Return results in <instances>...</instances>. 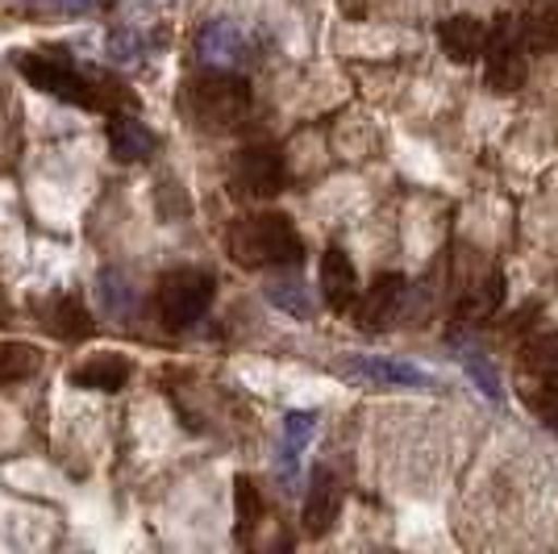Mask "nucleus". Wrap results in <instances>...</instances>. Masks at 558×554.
Here are the masks:
<instances>
[{
    "label": "nucleus",
    "mask_w": 558,
    "mask_h": 554,
    "mask_svg": "<svg viewBox=\"0 0 558 554\" xmlns=\"http://www.w3.org/2000/svg\"><path fill=\"white\" fill-rule=\"evenodd\" d=\"M105 134H109V155H113L117 162H142L159 150V134H155L150 125H142L138 117L113 113Z\"/></svg>",
    "instance_id": "obj_11"
},
{
    "label": "nucleus",
    "mask_w": 558,
    "mask_h": 554,
    "mask_svg": "<svg viewBox=\"0 0 558 554\" xmlns=\"http://www.w3.org/2000/svg\"><path fill=\"white\" fill-rule=\"evenodd\" d=\"M438 43H442V50L454 63H471V59H480L488 50L492 38H488V25L480 22V17L459 13V17H446L438 25Z\"/></svg>",
    "instance_id": "obj_13"
},
{
    "label": "nucleus",
    "mask_w": 558,
    "mask_h": 554,
    "mask_svg": "<svg viewBox=\"0 0 558 554\" xmlns=\"http://www.w3.org/2000/svg\"><path fill=\"white\" fill-rule=\"evenodd\" d=\"M459 363L471 371V380L480 384V393L492 396V400H500V375H496V368H492V363L484 359V354H480V350H475V347H459Z\"/></svg>",
    "instance_id": "obj_23"
},
{
    "label": "nucleus",
    "mask_w": 558,
    "mask_h": 554,
    "mask_svg": "<svg viewBox=\"0 0 558 554\" xmlns=\"http://www.w3.org/2000/svg\"><path fill=\"white\" fill-rule=\"evenodd\" d=\"M17 71L29 80V88L54 96L63 105H80V109H113V105H130L125 93H113L109 75L84 71L63 47L22 50L17 55Z\"/></svg>",
    "instance_id": "obj_1"
},
{
    "label": "nucleus",
    "mask_w": 558,
    "mask_h": 554,
    "mask_svg": "<svg viewBox=\"0 0 558 554\" xmlns=\"http://www.w3.org/2000/svg\"><path fill=\"white\" fill-rule=\"evenodd\" d=\"M43 368V354L29 342H0V388H17L25 380H34Z\"/></svg>",
    "instance_id": "obj_18"
},
{
    "label": "nucleus",
    "mask_w": 558,
    "mask_h": 554,
    "mask_svg": "<svg viewBox=\"0 0 558 554\" xmlns=\"http://www.w3.org/2000/svg\"><path fill=\"white\" fill-rule=\"evenodd\" d=\"M404 292H409L404 276H379L372 288L359 292V301H354V322L363 325V329H384V325H392L396 313H400V304H404Z\"/></svg>",
    "instance_id": "obj_8"
},
{
    "label": "nucleus",
    "mask_w": 558,
    "mask_h": 554,
    "mask_svg": "<svg viewBox=\"0 0 558 554\" xmlns=\"http://www.w3.org/2000/svg\"><path fill=\"white\" fill-rule=\"evenodd\" d=\"M230 184H233V192L255 196V201L279 196L283 184H288L283 155H279L276 146H246V150H238V159H233V167H230Z\"/></svg>",
    "instance_id": "obj_5"
},
{
    "label": "nucleus",
    "mask_w": 558,
    "mask_h": 554,
    "mask_svg": "<svg viewBox=\"0 0 558 554\" xmlns=\"http://www.w3.org/2000/svg\"><path fill=\"white\" fill-rule=\"evenodd\" d=\"M546 425H550V430L558 434V400L550 405V409H546Z\"/></svg>",
    "instance_id": "obj_25"
},
{
    "label": "nucleus",
    "mask_w": 558,
    "mask_h": 554,
    "mask_svg": "<svg viewBox=\"0 0 558 554\" xmlns=\"http://www.w3.org/2000/svg\"><path fill=\"white\" fill-rule=\"evenodd\" d=\"M488 84L496 93H517L525 84V55L521 43H488Z\"/></svg>",
    "instance_id": "obj_17"
},
{
    "label": "nucleus",
    "mask_w": 558,
    "mask_h": 554,
    "mask_svg": "<svg viewBox=\"0 0 558 554\" xmlns=\"http://www.w3.org/2000/svg\"><path fill=\"white\" fill-rule=\"evenodd\" d=\"M226 246H230L233 263L242 267H296L304 258V238L296 233L292 217L283 213H246L238 217L226 233Z\"/></svg>",
    "instance_id": "obj_2"
},
{
    "label": "nucleus",
    "mask_w": 558,
    "mask_h": 554,
    "mask_svg": "<svg viewBox=\"0 0 558 554\" xmlns=\"http://www.w3.org/2000/svg\"><path fill=\"white\" fill-rule=\"evenodd\" d=\"M184 113L192 117L196 130H233L242 117L251 113V84L230 68H209L205 75L187 80L184 88Z\"/></svg>",
    "instance_id": "obj_3"
},
{
    "label": "nucleus",
    "mask_w": 558,
    "mask_h": 554,
    "mask_svg": "<svg viewBox=\"0 0 558 554\" xmlns=\"http://www.w3.org/2000/svg\"><path fill=\"white\" fill-rule=\"evenodd\" d=\"M213 297H217V279L201 267H180V272H167L155 288V304H159V317L171 329H187L209 313Z\"/></svg>",
    "instance_id": "obj_4"
},
{
    "label": "nucleus",
    "mask_w": 558,
    "mask_h": 554,
    "mask_svg": "<svg viewBox=\"0 0 558 554\" xmlns=\"http://www.w3.org/2000/svg\"><path fill=\"white\" fill-rule=\"evenodd\" d=\"M63 13H100V9H109L117 0H54Z\"/></svg>",
    "instance_id": "obj_24"
},
{
    "label": "nucleus",
    "mask_w": 558,
    "mask_h": 554,
    "mask_svg": "<svg viewBox=\"0 0 558 554\" xmlns=\"http://www.w3.org/2000/svg\"><path fill=\"white\" fill-rule=\"evenodd\" d=\"M317 284H322V297H326L329 309L347 313L359 301V272L350 263V254L342 246H329L322 254V272H317Z\"/></svg>",
    "instance_id": "obj_9"
},
{
    "label": "nucleus",
    "mask_w": 558,
    "mask_h": 554,
    "mask_svg": "<svg viewBox=\"0 0 558 554\" xmlns=\"http://www.w3.org/2000/svg\"><path fill=\"white\" fill-rule=\"evenodd\" d=\"M317 434V413H288L283 417V438H279V475L283 484H296L301 475L304 446Z\"/></svg>",
    "instance_id": "obj_15"
},
{
    "label": "nucleus",
    "mask_w": 558,
    "mask_h": 554,
    "mask_svg": "<svg viewBox=\"0 0 558 554\" xmlns=\"http://www.w3.org/2000/svg\"><path fill=\"white\" fill-rule=\"evenodd\" d=\"M263 297L276 304L279 313H288V317H296V322H308L313 317V288L304 284L296 272H279V276H271L267 284H263Z\"/></svg>",
    "instance_id": "obj_16"
},
{
    "label": "nucleus",
    "mask_w": 558,
    "mask_h": 554,
    "mask_svg": "<svg viewBox=\"0 0 558 554\" xmlns=\"http://www.w3.org/2000/svg\"><path fill=\"white\" fill-rule=\"evenodd\" d=\"M196 55L205 68H238L251 55V34L230 17H213L196 29Z\"/></svg>",
    "instance_id": "obj_7"
},
{
    "label": "nucleus",
    "mask_w": 558,
    "mask_h": 554,
    "mask_svg": "<svg viewBox=\"0 0 558 554\" xmlns=\"http://www.w3.org/2000/svg\"><path fill=\"white\" fill-rule=\"evenodd\" d=\"M100 301H105V309L113 313V317H130V309H134V301H138V292L130 288V279L121 276V272H100Z\"/></svg>",
    "instance_id": "obj_21"
},
{
    "label": "nucleus",
    "mask_w": 558,
    "mask_h": 554,
    "mask_svg": "<svg viewBox=\"0 0 558 554\" xmlns=\"http://www.w3.org/2000/svg\"><path fill=\"white\" fill-rule=\"evenodd\" d=\"M130 375H134V368L125 354H93L88 363L71 371V384L88 388V393H121L130 384Z\"/></svg>",
    "instance_id": "obj_14"
},
{
    "label": "nucleus",
    "mask_w": 558,
    "mask_h": 554,
    "mask_svg": "<svg viewBox=\"0 0 558 554\" xmlns=\"http://www.w3.org/2000/svg\"><path fill=\"white\" fill-rule=\"evenodd\" d=\"M43 329L54 334V338H63V342H84V338H93V313L80 304V297H50L43 309Z\"/></svg>",
    "instance_id": "obj_12"
},
{
    "label": "nucleus",
    "mask_w": 558,
    "mask_h": 554,
    "mask_svg": "<svg viewBox=\"0 0 558 554\" xmlns=\"http://www.w3.org/2000/svg\"><path fill=\"white\" fill-rule=\"evenodd\" d=\"M150 50V38L142 34V29H113L109 34V59H113L117 68H130V63H138L142 55Z\"/></svg>",
    "instance_id": "obj_22"
},
{
    "label": "nucleus",
    "mask_w": 558,
    "mask_h": 554,
    "mask_svg": "<svg viewBox=\"0 0 558 554\" xmlns=\"http://www.w3.org/2000/svg\"><path fill=\"white\" fill-rule=\"evenodd\" d=\"M233 508H238V538L246 542L251 538V530L258 526V517H263V496H258L255 480H246V475H238L233 480Z\"/></svg>",
    "instance_id": "obj_19"
},
{
    "label": "nucleus",
    "mask_w": 558,
    "mask_h": 554,
    "mask_svg": "<svg viewBox=\"0 0 558 554\" xmlns=\"http://www.w3.org/2000/svg\"><path fill=\"white\" fill-rule=\"evenodd\" d=\"M525 363H530V371H534L542 384L558 388V334H542V338H534L530 350H525Z\"/></svg>",
    "instance_id": "obj_20"
},
{
    "label": "nucleus",
    "mask_w": 558,
    "mask_h": 554,
    "mask_svg": "<svg viewBox=\"0 0 558 554\" xmlns=\"http://www.w3.org/2000/svg\"><path fill=\"white\" fill-rule=\"evenodd\" d=\"M342 380L367 384V388H434V375L417 363L404 359H388V354H359L342 363Z\"/></svg>",
    "instance_id": "obj_6"
},
{
    "label": "nucleus",
    "mask_w": 558,
    "mask_h": 554,
    "mask_svg": "<svg viewBox=\"0 0 558 554\" xmlns=\"http://www.w3.org/2000/svg\"><path fill=\"white\" fill-rule=\"evenodd\" d=\"M342 513V484L333 471H313V484H308V496H304V533L322 538V533L333 530Z\"/></svg>",
    "instance_id": "obj_10"
}]
</instances>
